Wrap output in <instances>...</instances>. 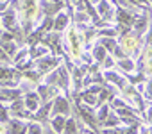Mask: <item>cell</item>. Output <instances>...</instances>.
Wrapping results in <instances>:
<instances>
[{
  "label": "cell",
  "mask_w": 152,
  "mask_h": 134,
  "mask_svg": "<svg viewBox=\"0 0 152 134\" xmlns=\"http://www.w3.org/2000/svg\"><path fill=\"white\" fill-rule=\"evenodd\" d=\"M66 23H68V16H66V15H57L56 22H54L52 25H54L56 31H63V29L66 27Z\"/></svg>",
  "instance_id": "obj_4"
},
{
  "label": "cell",
  "mask_w": 152,
  "mask_h": 134,
  "mask_svg": "<svg viewBox=\"0 0 152 134\" xmlns=\"http://www.w3.org/2000/svg\"><path fill=\"white\" fill-rule=\"evenodd\" d=\"M25 132H27V134H43V132H41V127H39L38 123H31Z\"/></svg>",
  "instance_id": "obj_9"
},
{
  "label": "cell",
  "mask_w": 152,
  "mask_h": 134,
  "mask_svg": "<svg viewBox=\"0 0 152 134\" xmlns=\"http://www.w3.org/2000/svg\"><path fill=\"white\" fill-rule=\"evenodd\" d=\"M84 100H86V102H90V104H95V102H97V100H95V97H93V95H88V93L84 95Z\"/></svg>",
  "instance_id": "obj_19"
},
{
  "label": "cell",
  "mask_w": 152,
  "mask_h": 134,
  "mask_svg": "<svg viewBox=\"0 0 152 134\" xmlns=\"http://www.w3.org/2000/svg\"><path fill=\"white\" fill-rule=\"evenodd\" d=\"M16 97H20V91H15V90H0V98H2V100H15Z\"/></svg>",
  "instance_id": "obj_5"
},
{
  "label": "cell",
  "mask_w": 152,
  "mask_h": 134,
  "mask_svg": "<svg viewBox=\"0 0 152 134\" xmlns=\"http://www.w3.org/2000/svg\"><path fill=\"white\" fill-rule=\"evenodd\" d=\"M95 55H97L99 61H104V57H106V50H104L102 47H97V48H95Z\"/></svg>",
  "instance_id": "obj_13"
},
{
  "label": "cell",
  "mask_w": 152,
  "mask_h": 134,
  "mask_svg": "<svg viewBox=\"0 0 152 134\" xmlns=\"http://www.w3.org/2000/svg\"><path fill=\"white\" fill-rule=\"evenodd\" d=\"M109 66H113V61L111 59H106V68H109Z\"/></svg>",
  "instance_id": "obj_23"
},
{
  "label": "cell",
  "mask_w": 152,
  "mask_h": 134,
  "mask_svg": "<svg viewBox=\"0 0 152 134\" xmlns=\"http://www.w3.org/2000/svg\"><path fill=\"white\" fill-rule=\"evenodd\" d=\"M9 77H15V72L0 68V82H4V81H6V79H9Z\"/></svg>",
  "instance_id": "obj_10"
},
{
  "label": "cell",
  "mask_w": 152,
  "mask_h": 134,
  "mask_svg": "<svg viewBox=\"0 0 152 134\" xmlns=\"http://www.w3.org/2000/svg\"><path fill=\"white\" fill-rule=\"evenodd\" d=\"M102 43H104L106 47H113V45H115V41H113V39H104Z\"/></svg>",
  "instance_id": "obj_20"
},
{
  "label": "cell",
  "mask_w": 152,
  "mask_h": 134,
  "mask_svg": "<svg viewBox=\"0 0 152 134\" xmlns=\"http://www.w3.org/2000/svg\"><path fill=\"white\" fill-rule=\"evenodd\" d=\"M64 125H66V118L64 116H61V114H57V116H54V120H52V129H54V132H63L64 130Z\"/></svg>",
  "instance_id": "obj_3"
},
{
  "label": "cell",
  "mask_w": 152,
  "mask_h": 134,
  "mask_svg": "<svg viewBox=\"0 0 152 134\" xmlns=\"http://www.w3.org/2000/svg\"><path fill=\"white\" fill-rule=\"evenodd\" d=\"M106 129H109V127H115V125H118V118L116 116H109L107 120H106Z\"/></svg>",
  "instance_id": "obj_12"
},
{
  "label": "cell",
  "mask_w": 152,
  "mask_h": 134,
  "mask_svg": "<svg viewBox=\"0 0 152 134\" xmlns=\"http://www.w3.org/2000/svg\"><path fill=\"white\" fill-rule=\"evenodd\" d=\"M25 107H27L29 111H38V107H39V95L29 93V95L25 97Z\"/></svg>",
  "instance_id": "obj_2"
},
{
  "label": "cell",
  "mask_w": 152,
  "mask_h": 134,
  "mask_svg": "<svg viewBox=\"0 0 152 134\" xmlns=\"http://www.w3.org/2000/svg\"><path fill=\"white\" fill-rule=\"evenodd\" d=\"M0 59H7V54H6L2 48H0Z\"/></svg>",
  "instance_id": "obj_22"
},
{
  "label": "cell",
  "mask_w": 152,
  "mask_h": 134,
  "mask_svg": "<svg viewBox=\"0 0 152 134\" xmlns=\"http://www.w3.org/2000/svg\"><path fill=\"white\" fill-rule=\"evenodd\" d=\"M118 16L122 18V22H124V23H131V16H129V15H125V13H122V11H120V13H118Z\"/></svg>",
  "instance_id": "obj_15"
},
{
  "label": "cell",
  "mask_w": 152,
  "mask_h": 134,
  "mask_svg": "<svg viewBox=\"0 0 152 134\" xmlns=\"http://www.w3.org/2000/svg\"><path fill=\"white\" fill-rule=\"evenodd\" d=\"M64 134H77V127H75V120H66L64 125Z\"/></svg>",
  "instance_id": "obj_6"
},
{
  "label": "cell",
  "mask_w": 152,
  "mask_h": 134,
  "mask_svg": "<svg viewBox=\"0 0 152 134\" xmlns=\"http://www.w3.org/2000/svg\"><path fill=\"white\" fill-rule=\"evenodd\" d=\"M38 64H39V68H41V70L45 72V70H50V68H52V66H56V61L48 57V59H41V61H39Z\"/></svg>",
  "instance_id": "obj_7"
},
{
  "label": "cell",
  "mask_w": 152,
  "mask_h": 134,
  "mask_svg": "<svg viewBox=\"0 0 152 134\" xmlns=\"http://www.w3.org/2000/svg\"><path fill=\"white\" fill-rule=\"evenodd\" d=\"M50 107H52V104H47V106H45V107H43V109L38 113V118H43V116H47V114H48V111H50Z\"/></svg>",
  "instance_id": "obj_14"
},
{
  "label": "cell",
  "mask_w": 152,
  "mask_h": 134,
  "mask_svg": "<svg viewBox=\"0 0 152 134\" xmlns=\"http://www.w3.org/2000/svg\"><path fill=\"white\" fill-rule=\"evenodd\" d=\"M25 130H27V127L23 123H20V122L13 123V134H25Z\"/></svg>",
  "instance_id": "obj_8"
},
{
  "label": "cell",
  "mask_w": 152,
  "mask_h": 134,
  "mask_svg": "<svg viewBox=\"0 0 152 134\" xmlns=\"http://www.w3.org/2000/svg\"><path fill=\"white\" fill-rule=\"evenodd\" d=\"M118 66H122L124 70H132V68H134V63H132V61H129V59H124V61H120V63H118Z\"/></svg>",
  "instance_id": "obj_11"
},
{
  "label": "cell",
  "mask_w": 152,
  "mask_h": 134,
  "mask_svg": "<svg viewBox=\"0 0 152 134\" xmlns=\"http://www.w3.org/2000/svg\"><path fill=\"white\" fill-rule=\"evenodd\" d=\"M52 111H54V114H56V116H57V114L66 116V114L70 113L68 100H66L64 97H57V98H56V102H54V106H52Z\"/></svg>",
  "instance_id": "obj_1"
},
{
  "label": "cell",
  "mask_w": 152,
  "mask_h": 134,
  "mask_svg": "<svg viewBox=\"0 0 152 134\" xmlns=\"http://www.w3.org/2000/svg\"><path fill=\"white\" fill-rule=\"evenodd\" d=\"M52 27V20H48V22H45V25H43V29H50Z\"/></svg>",
  "instance_id": "obj_21"
},
{
  "label": "cell",
  "mask_w": 152,
  "mask_h": 134,
  "mask_svg": "<svg viewBox=\"0 0 152 134\" xmlns=\"http://www.w3.org/2000/svg\"><path fill=\"white\" fill-rule=\"evenodd\" d=\"M0 120H2V122H6V120H7V113H6V109H4V107H0Z\"/></svg>",
  "instance_id": "obj_18"
},
{
  "label": "cell",
  "mask_w": 152,
  "mask_h": 134,
  "mask_svg": "<svg viewBox=\"0 0 152 134\" xmlns=\"http://www.w3.org/2000/svg\"><path fill=\"white\" fill-rule=\"evenodd\" d=\"M47 134H56V132L54 130H47Z\"/></svg>",
  "instance_id": "obj_24"
},
{
  "label": "cell",
  "mask_w": 152,
  "mask_h": 134,
  "mask_svg": "<svg viewBox=\"0 0 152 134\" xmlns=\"http://www.w3.org/2000/svg\"><path fill=\"white\" fill-rule=\"evenodd\" d=\"M106 134H125V132L120 129H106Z\"/></svg>",
  "instance_id": "obj_17"
},
{
  "label": "cell",
  "mask_w": 152,
  "mask_h": 134,
  "mask_svg": "<svg viewBox=\"0 0 152 134\" xmlns=\"http://www.w3.org/2000/svg\"><path fill=\"white\" fill-rule=\"evenodd\" d=\"M4 48H6V54H9V55L15 52V45H11V43H6V45H4Z\"/></svg>",
  "instance_id": "obj_16"
}]
</instances>
